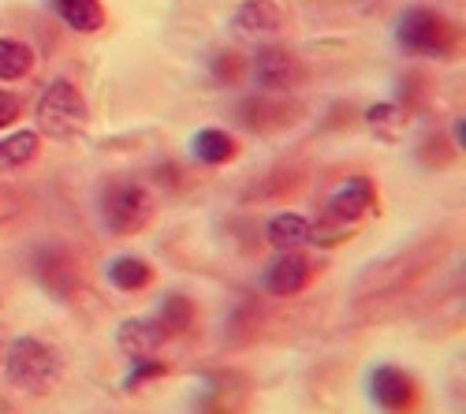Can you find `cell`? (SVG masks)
Wrapping results in <instances>:
<instances>
[{
  "label": "cell",
  "instance_id": "2",
  "mask_svg": "<svg viewBox=\"0 0 466 414\" xmlns=\"http://www.w3.org/2000/svg\"><path fill=\"white\" fill-rule=\"evenodd\" d=\"M5 369H8V381L15 389L49 392L64 373V358L53 344L37 340V336H19V340H12L8 355H5Z\"/></svg>",
  "mask_w": 466,
  "mask_h": 414
},
{
  "label": "cell",
  "instance_id": "13",
  "mask_svg": "<svg viewBox=\"0 0 466 414\" xmlns=\"http://www.w3.org/2000/svg\"><path fill=\"white\" fill-rule=\"evenodd\" d=\"M105 277H108V284L116 291H127L131 295V291H146L153 284V266H149V261H142L138 254H120V257L108 261Z\"/></svg>",
  "mask_w": 466,
  "mask_h": 414
},
{
  "label": "cell",
  "instance_id": "21",
  "mask_svg": "<svg viewBox=\"0 0 466 414\" xmlns=\"http://www.w3.org/2000/svg\"><path fill=\"white\" fill-rule=\"evenodd\" d=\"M168 373V366L165 362H157V358H131V373L124 378V392H138L146 381H157V378H165Z\"/></svg>",
  "mask_w": 466,
  "mask_h": 414
},
{
  "label": "cell",
  "instance_id": "3",
  "mask_svg": "<svg viewBox=\"0 0 466 414\" xmlns=\"http://www.w3.org/2000/svg\"><path fill=\"white\" fill-rule=\"evenodd\" d=\"M459 30L433 8H407L396 19V45L410 56H451Z\"/></svg>",
  "mask_w": 466,
  "mask_h": 414
},
{
  "label": "cell",
  "instance_id": "7",
  "mask_svg": "<svg viewBox=\"0 0 466 414\" xmlns=\"http://www.w3.org/2000/svg\"><path fill=\"white\" fill-rule=\"evenodd\" d=\"M309 257L299 250H280L261 273V291L273 298H291L309 284Z\"/></svg>",
  "mask_w": 466,
  "mask_h": 414
},
{
  "label": "cell",
  "instance_id": "8",
  "mask_svg": "<svg viewBox=\"0 0 466 414\" xmlns=\"http://www.w3.org/2000/svg\"><path fill=\"white\" fill-rule=\"evenodd\" d=\"M302 79V64L288 53V49H277V45H265L258 56H254V83L265 90V94H288L295 90Z\"/></svg>",
  "mask_w": 466,
  "mask_h": 414
},
{
  "label": "cell",
  "instance_id": "6",
  "mask_svg": "<svg viewBox=\"0 0 466 414\" xmlns=\"http://www.w3.org/2000/svg\"><path fill=\"white\" fill-rule=\"evenodd\" d=\"M370 399L380 407V410H392V414H403L418 403V385L407 369L400 366H377L370 373Z\"/></svg>",
  "mask_w": 466,
  "mask_h": 414
},
{
  "label": "cell",
  "instance_id": "9",
  "mask_svg": "<svg viewBox=\"0 0 466 414\" xmlns=\"http://www.w3.org/2000/svg\"><path fill=\"white\" fill-rule=\"evenodd\" d=\"M116 344H120L127 358H149L168 344V332L161 328L157 318H127L116 328Z\"/></svg>",
  "mask_w": 466,
  "mask_h": 414
},
{
  "label": "cell",
  "instance_id": "4",
  "mask_svg": "<svg viewBox=\"0 0 466 414\" xmlns=\"http://www.w3.org/2000/svg\"><path fill=\"white\" fill-rule=\"evenodd\" d=\"M101 220L112 236H138L153 220V195L142 183H108L101 191Z\"/></svg>",
  "mask_w": 466,
  "mask_h": 414
},
{
  "label": "cell",
  "instance_id": "14",
  "mask_svg": "<svg viewBox=\"0 0 466 414\" xmlns=\"http://www.w3.org/2000/svg\"><path fill=\"white\" fill-rule=\"evenodd\" d=\"M309 232H314V224L302 213H277L265 224V239L277 250H299L302 243H309Z\"/></svg>",
  "mask_w": 466,
  "mask_h": 414
},
{
  "label": "cell",
  "instance_id": "20",
  "mask_svg": "<svg viewBox=\"0 0 466 414\" xmlns=\"http://www.w3.org/2000/svg\"><path fill=\"white\" fill-rule=\"evenodd\" d=\"M366 124H370V131L380 135V138H396V135L403 131V124H407V108H403L400 101H380V105H373V108L366 112Z\"/></svg>",
  "mask_w": 466,
  "mask_h": 414
},
{
  "label": "cell",
  "instance_id": "18",
  "mask_svg": "<svg viewBox=\"0 0 466 414\" xmlns=\"http://www.w3.org/2000/svg\"><path fill=\"white\" fill-rule=\"evenodd\" d=\"M153 318L161 321V328L168 332V340H172V336H187L194 328V321H198V310H194V298L190 295H165Z\"/></svg>",
  "mask_w": 466,
  "mask_h": 414
},
{
  "label": "cell",
  "instance_id": "17",
  "mask_svg": "<svg viewBox=\"0 0 466 414\" xmlns=\"http://www.w3.org/2000/svg\"><path fill=\"white\" fill-rule=\"evenodd\" d=\"M34 269H37L34 277L42 280L49 291H56V295H67V291L75 288V266H71V257H67V254H60L56 247H49V250L37 254Z\"/></svg>",
  "mask_w": 466,
  "mask_h": 414
},
{
  "label": "cell",
  "instance_id": "22",
  "mask_svg": "<svg viewBox=\"0 0 466 414\" xmlns=\"http://www.w3.org/2000/svg\"><path fill=\"white\" fill-rule=\"evenodd\" d=\"M243 64H247V60H243L239 53H220V56L213 60L209 71H213V79H217V83L231 86V83H239V79H243Z\"/></svg>",
  "mask_w": 466,
  "mask_h": 414
},
{
  "label": "cell",
  "instance_id": "23",
  "mask_svg": "<svg viewBox=\"0 0 466 414\" xmlns=\"http://www.w3.org/2000/svg\"><path fill=\"white\" fill-rule=\"evenodd\" d=\"M23 116V101L15 97V94H5L0 90V131H5L8 124H15Z\"/></svg>",
  "mask_w": 466,
  "mask_h": 414
},
{
  "label": "cell",
  "instance_id": "10",
  "mask_svg": "<svg viewBox=\"0 0 466 414\" xmlns=\"http://www.w3.org/2000/svg\"><path fill=\"white\" fill-rule=\"evenodd\" d=\"M295 116V108L288 101H280V94H250L239 101V120L250 131H273L284 127Z\"/></svg>",
  "mask_w": 466,
  "mask_h": 414
},
{
  "label": "cell",
  "instance_id": "1",
  "mask_svg": "<svg viewBox=\"0 0 466 414\" xmlns=\"http://www.w3.org/2000/svg\"><path fill=\"white\" fill-rule=\"evenodd\" d=\"M90 124V108L79 86L67 79H53L42 97H37V135L53 142H71L75 135H83Z\"/></svg>",
  "mask_w": 466,
  "mask_h": 414
},
{
  "label": "cell",
  "instance_id": "12",
  "mask_svg": "<svg viewBox=\"0 0 466 414\" xmlns=\"http://www.w3.org/2000/svg\"><path fill=\"white\" fill-rule=\"evenodd\" d=\"M236 154H239L236 138H231L228 131H220V127H202L198 135L190 138V157L198 161V165L220 168V165H228V161H236Z\"/></svg>",
  "mask_w": 466,
  "mask_h": 414
},
{
  "label": "cell",
  "instance_id": "5",
  "mask_svg": "<svg viewBox=\"0 0 466 414\" xmlns=\"http://www.w3.org/2000/svg\"><path fill=\"white\" fill-rule=\"evenodd\" d=\"M377 206V187L370 176H351V179H343L332 198H329V220L339 224V228L347 232H355V224L362 217H370Z\"/></svg>",
  "mask_w": 466,
  "mask_h": 414
},
{
  "label": "cell",
  "instance_id": "16",
  "mask_svg": "<svg viewBox=\"0 0 466 414\" xmlns=\"http://www.w3.org/2000/svg\"><path fill=\"white\" fill-rule=\"evenodd\" d=\"M42 154V135L37 131H12L0 138V172H15L26 168L30 161H37Z\"/></svg>",
  "mask_w": 466,
  "mask_h": 414
},
{
  "label": "cell",
  "instance_id": "11",
  "mask_svg": "<svg viewBox=\"0 0 466 414\" xmlns=\"http://www.w3.org/2000/svg\"><path fill=\"white\" fill-rule=\"evenodd\" d=\"M284 5L280 0H243L236 19H231V26H236L239 34L247 37H258V34H273L284 26Z\"/></svg>",
  "mask_w": 466,
  "mask_h": 414
},
{
  "label": "cell",
  "instance_id": "15",
  "mask_svg": "<svg viewBox=\"0 0 466 414\" xmlns=\"http://www.w3.org/2000/svg\"><path fill=\"white\" fill-rule=\"evenodd\" d=\"M53 12L64 26L79 30V34H97L105 26L101 0H53Z\"/></svg>",
  "mask_w": 466,
  "mask_h": 414
},
{
  "label": "cell",
  "instance_id": "19",
  "mask_svg": "<svg viewBox=\"0 0 466 414\" xmlns=\"http://www.w3.org/2000/svg\"><path fill=\"white\" fill-rule=\"evenodd\" d=\"M34 49L15 37H0V83H19L34 71Z\"/></svg>",
  "mask_w": 466,
  "mask_h": 414
}]
</instances>
